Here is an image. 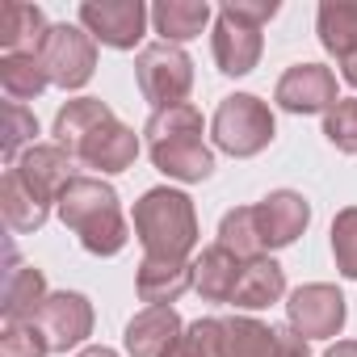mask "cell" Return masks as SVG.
<instances>
[{"label":"cell","mask_w":357,"mask_h":357,"mask_svg":"<svg viewBox=\"0 0 357 357\" xmlns=\"http://www.w3.org/2000/svg\"><path fill=\"white\" fill-rule=\"evenodd\" d=\"M135 286H139V298L147 307H172L185 290H194V265L190 261H151V257H143Z\"/></svg>","instance_id":"17"},{"label":"cell","mask_w":357,"mask_h":357,"mask_svg":"<svg viewBox=\"0 0 357 357\" xmlns=\"http://www.w3.org/2000/svg\"><path fill=\"white\" fill-rule=\"evenodd\" d=\"M47 303V278L34 265H17V252L9 248V273H5V298H0V311H5V324H34L38 311Z\"/></svg>","instance_id":"16"},{"label":"cell","mask_w":357,"mask_h":357,"mask_svg":"<svg viewBox=\"0 0 357 357\" xmlns=\"http://www.w3.org/2000/svg\"><path fill=\"white\" fill-rule=\"evenodd\" d=\"M252 223H257V236H261V248H265V252H269V248H286V244H294V240L307 231L311 206H307L303 194L278 190V194H269V198H261V202L252 206Z\"/></svg>","instance_id":"13"},{"label":"cell","mask_w":357,"mask_h":357,"mask_svg":"<svg viewBox=\"0 0 357 357\" xmlns=\"http://www.w3.org/2000/svg\"><path fill=\"white\" fill-rule=\"evenodd\" d=\"M273 101L286 114H328L340 97H336V76L324 63H294L282 80Z\"/></svg>","instance_id":"12"},{"label":"cell","mask_w":357,"mask_h":357,"mask_svg":"<svg viewBox=\"0 0 357 357\" xmlns=\"http://www.w3.org/2000/svg\"><path fill=\"white\" fill-rule=\"evenodd\" d=\"M185 332L181 315L172 307H147L126 324V353L130 357H168L176 336Z\"/></svg>","instance_id":"15"},{"label":"cell","mask_w":357,"mask_h":357,"mask_svg":"<svg viewBox=\"0 0 357 357\" xmlns=\"http://www.w3.org/2000/svg\"><path fill=\"white\" fill-rule=\"evenodd\" d=\"M278 17V0H227L215 17V63L227 76H248L261 59V26Z\"/></svg>","instance_id":"5"},{"label":"cell","mask_w":357,"mask_h":357,"mask_svg":"<svg viewBox=\"0 0 357 357\" xmlns=\"http://www.w3.org/2000/svg\"><path fill=\"white\" fill-rule=\"evenodd\" d=\"M147 155L164 176L176 181H206L215 172V151L202 143V114L194 105L155 109L143 126Z\"/></svg>","instance_id":"2"},{"label":"cell","mask_w":357,"mask_h":357,"mask_svg":"<svg viewBox=\"0 0 357 357\" xmlns=\"http://www.w3.org/2000/svg\"><path fill=\"white\" fill-rule=\"evenodd\" d=\"M168 357H223V319H194L176 336Z\"/></svg>","instance_id":"26"},{"label":"cell","mask_w":357,"mask_h":357,"mask_svg":"<svg viewBox=\"0 0 357 357\" xmlns=\"http://www.w3.org/2000/svg\"><path fill=\"white\" fill-rule=\"evenodd\" d=\"M51 340L47 332L34 324H5V340H0V357H47Z\"/></svg>","instance_id":"29"},{"label":"cell","mask_w":357,"mask_h":357,"mask_svg":"<svg viewBox=\"0 0 357 357\" xmlns=\"http://www.w3.org/2000/svg\"><path fill=\"white\" fill-rule=\"evenodd\" d=\"M219 244H223L227 252H236L240 261L265 257L261 236H257V223H252V206H236V211L223 215V223H219Z\"/></svg>","instance_id":"25"},{"label":"cell","mask_w":357,"mask_h":357,"mask_svg":"<svg viewBox=\"0 0 357 357\" xmlns=\"http://www.w3.org/2000/svg\"><path fill=\"white\" fill-rule=\"evenodd\" d=\"M319 43L340 63L357 51V0H324L319 5Z\"/></svg>","instance_id":"23"},{"label":"cell","mask_w":357,"mask_h":357,"mask_svg":"<svg viewBox=\"0 0 357 357\" xmlns=\"http://www.w3.org/2000/svg\"><path fill=\"white\" fill-rule=\"evenodd\" d=\"M332 257L344 278H357V206L332 219Z\"/></svg>","instance_id":"28"},{"label":"cell","mask_w":357,"mask_h":357,"mask_svg":"<svg viewBox=\"0 0 357 357\" xmlns=\"http://www.w3.org/2000/svg\"><path fill=\"white\" fill-rule=\"evenodd\" d=\"M151 22H155V34H164V43H190L206 30L211 22V5L206 0H160L151 9Z\"/></svg>","instance_id":"21"},{"label":"cell","mask_w":357,"mask_h":357,"mask_svg":"<svg viewBox=\"0 0 357 357\" xmlns=\"http://www.w3.org/2000/svg\"><path fill=\"white\" fill-rule=\"evenodd\" d=\"M0 84H5L9 101L22 105V101H34L51 84V76H47L38 51L34 55H5V59H0Z\"/></svg>","instance_id":"24"},{"label":"cell","mask_w":357,"mask_h":357,"mask_svg":"<svg viewBox=\"0 0 357 357\" xmlns=\"http://www.w3.org/2000/svg\"><path fill=\"white\" fill-rule=\"evenodd\" d=\"M80 357H118V353H114V349H105V344H93V349H84Z\"/></svg>","instance_id":"33"},{"label":"cell","mask_w":357,"mask_h":357,"mask_svg":"<svg viewBox=\"0 0 357 357\" xmlns=\"http://www.w3.org/2000/svg\"><path fill=\"white\" fill-rule=\"evenodd\" d=\"M324 135L332 147L357 155V97H340L328 114H324Z\"/></svg>","instance_id":"27"},{"label":"cell","mask_w":357,"mask_h":357,"mask_svg":"<svg viewBox=\"0 0 357 357\" xmlns=\"http://www.w3.org/2000/svg\"><path fill=\"white\" fill-rule=\"evenodd\" d=\"M215 143L227 151V155H257L273 143V114L261 97L252 93H236V97H223V105L215 109Z\"/></svg>","instance_id":"6"},{"label":"cell","mask_w":357,"mask_h":357,"mask_svg":"<svg viewBox=\"0 0 357 357\" xmlns=\"http://www.w3.org/2000/svg\"><path fill=\"white\" fill-rule=\"evenodd\" d=\"M135 76H139V89L143 97L155 105V109H172V105H190V89H194V63L181 47L172 43H151L139 51L135 59Z\"/></svg>","instance_id":"7"},{"label":"cell","mask_w":357,"mask_h":357,"mask_svg":"<svg viewBox=\"0 0 357 357\" xmlns=\"http://www.w3.org/2000/svg\"><path fill=\"white\" fill-rule=\"evenodd\" d=\"M223 357H282L278 328L248 315L223 319Z\"/></svg>","instance_id":"22"},{"label":"cell","mask_w":357,"mask_h":357,"mask_svg":"<svg viewBox=\"0 0 357 357\" xmlns=\"http://www.w3.org/2000/svg\"><path fill=\"white\" fill-rule=\"evenodd\" d=\"M47 22L38 5H26V0H9L0 5V47L5 55H34L47 38Z\"/></svg>","instance_id":"19"},{"label":"cell","mask_w":357,"mask_h":357,"mask_svg":"<svg viewBox=\"0 0 357 357\" xmlns=\"http://www.w3.org/2000/svg\"><path fill=\"white\" fill-rule=\"evenodd\" d=\"M340 76H344V84H353V89H357V51L340 63Z\"/></svg>","instance_id":"32"},{"label":"cell","mask_w":357,"mask_h":357,"mask_svg":"<svg viewBox=\"0 0 357 357\" xmlns=\"http://www.w3.org/2000/svg\"><path fill=\"white\" fill-rule=\"evenodd\" d=\"M38 59H43L51 84L84 89L93 80V68H97V43L84 26H51L43 47H38Z\"/></svg>","instance_id":"8"},{"label":"cell","mask_w":357,"mask_h":357,"mask_svg":"<svg viewBox=\"0 0 357 357\" xmlns=\"http://www.w3.org/2000/svg\"><path fill=\"white\" fill-rule=\"evenodd\" d=\"M34 135H38V118H34L26 105L9 101V105H5V160H9V168L22 160V155H17V151H22V143H30V147H34Z\"/></svg>","instance_id":"30"},{"label":"cell","mask_w":357,"mask_h":357,"mask_svg":"<svg viewBox=\"0 0 357 357\" xmlns=\"http://www.w3.org/2000/svg\"><path fill=\"white\" fill-rule=\"evenodd\" d=\"M135 231L143 257L151 261H185L198 244V215L181 190H147L135 202Z\"/></svg>","instance_id":"4"},{"label":"cell","mask_w":357,"mask_h":357,"mask_svg":"<svg viewBox=\"0 0 357 357\" xmlns=\"http://www.w3.org/2000/svg\"><path fill=\"white\" fill-rule=\"evenodd\" d=\"M55 143L97 172H126L139 155L135 130L122 126L114 109L97 97H76L55 114Z\"/></svg>","instance_id":"1"},{"label":"cell","mask_w":357,"mask_h":357,"mask_svg":"<svg viewBox=\"0 0 357 357\" xmlns=\"http://www.w3.org/2000/svg\"><path fill=\"white\" fill-rule=\"evenodd\" d=\"M9 172L22 181V190H30L43 206H59V194L76 181L72 176V155L59 143H34Z\"/></svg>","instance_id":"10"},{"label":"cell","mask_w":357,"mask_h":357,"mask_svg":"<svg viewBox=\"0 0 357 357\" xmlns=\"http://www.w3.org/2000/svg\"><path fill=\"white\" fill-rule=\"evenodd\" d=\"M324 357H357V340H336Z\"/></svg>","instance_id":"31"},{"label":"cell","mask_w":357,"mask_h":357,"mask_svg":"<svg viewBox=\"0 0 357 357\" xmlns=\"http://www.w3.org/2000/svg\"><path fill=\"white\" fill-rule=\"evenodd\" d=\"M80 26L93 34V43H105L114 51H130L143 38L147 9H143V0H84Z\"/></svg>","instance_id":"9"},{"label":"cell","mask_w":357,"mask_h":357,"mask_svg":"<svg viewBox=\"0 0 357 357\" xmlns=\"http://www.w3.org/2000/svg\"><path fill=\"white\" fill-rule=\"evenodd\" d=\"M38 328L47 332L51 353H68L93 332V307H89L84 294H72V290L47 294V303L38 311Z\"/></svg>","instance_id":"14"},{"label":"cell","mask_w":357,"mask_h":357,"mask_svg":"<svg viewBox=\"0 0 357 357\" xmlns=\"http://www.w3.org/2000/svg\"><path fill=\"white\" fill-rule=\"evenodd\" d=\"M244 273V261L236 252H227L223 244H211L198 261H194V290L206 303H231L236 282Z\"/></svg>","instance_id":"18"},{"label":"cell","mask_w":357,"mask_h":357,"mask_svg":"<svg viewBox=\"0 0 357 357\" xmlns=\"http://www.w3.org/2000/svg\"><path fill=\"white\" fill-rule=\"evenodd\" d=\"M286 294V273L273 257H257V261H244V273L236 282V294L231 303L244 307V311H257V307H269Z\"/></svg>","instance_id":"20"},{"label":"cell","mask_w":357,"mask_h":357,"mask_svg":"<svg viewBox=\"0 0 357 357\" xmlns=\"http://www.w3.org/2000/svg\"><path fill=\"white\" fill-rule=\"evenodd\" d=\"M286 315L298 336H336L344 328V294L328 282L298 286L286 303Z\"/></svg>","instance_id":"11"},{"label":"cell","mask_w":357,"mask_h":357,"mask_svg":"<svg viewBox=\"0 0 357 357\" xmlns=\"http://www.w3.org/2000/svg\"><path fill=\"white\" fill-rule=\"evenodd\" d=\"M59 219L80 236L84 252L93 257H114L126 248V219L118 206L114 185L97 181V176H76V181L59 194Z\"/></svg>","instance_id":"3"}]
</instances>
